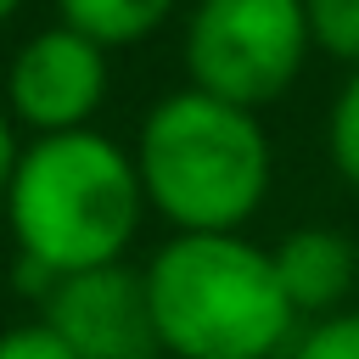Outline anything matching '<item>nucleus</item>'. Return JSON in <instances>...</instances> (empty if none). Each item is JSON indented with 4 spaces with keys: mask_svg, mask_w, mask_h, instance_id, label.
Here are the masks:
<instances>
[{
    "mask_svg": "<svg viewBox=\"0 0 359 359\" xmlns=\"http://www.w3.org/2000/svg\"><path fill=\"white\" fill-rule=\"evenodd\" d=\"M56 11L73 34L95 39L101 50H118V45H140L146 34H157L174 0H56Z\"/></svg>",
    "mask_w": 359,
    "mask_h": 359,
    "instance_id": "8",
    "label": "nucleus"
},
{
    "mask_svg": "<svg viewBox=\"0 0 359 359\" xmlns=\"http://www.w3.org/2000/svg\"><path fill=\"white\" fill-rule=\"evenodd\" d=\"M140 280L157 348L174 359H275L292 342L275 258L247 236H168Z\"/></svg>",
    "mask_w": 359,
    "mask_h": 359,
    "instance_id": "3",
    "label": "nucleus"
},
{
    "mask_svg": "<svg viewBox=\"0 0 359 359\" xmlns=\"http://www.w3.org/2000/svg\"><path fill=\"white\" fill-rule=\"evenodd\" d=\"M39 320L79 359H157L163 353L157 325H151V303H146V280L129 264L62 275L45 292Z\"/></svg>",
    "mask_w": 359,
    "mask_h": 359,
    "instance_id": "6",
    "label": "nucleus"
},
{
    "mask_svg": "<svg viewBox=\"0 0 359 359\" xmlns=\"http://www.w3.org/2000/svg\"><path fill=\"white\" fill-rule=\"evenodd\" d=\"M309 56L303 0H196L185 22V73L191 90L230 107L280 101Z\"/></svg>",
    "mask_w": 359,
    "mask_h": 359,
    "instance_id": "4",
    "label": "nucleus"
},
{
    "mask_svg": "<svg viewBox=\"0 0 359 359\" xmlns=\"http://www.w3.org/2000/svg\"><path fill=\"white\" fill-rule=\"evenodd\" d=\"M107 50L84 34H73L67 22L39 28L6 67V112L17 129L39 135H67V129H90V118L107 101Z\"/></svg>",
    "mask_w": 359,
    "mask_h": 359,
    "instance_id": "5",
    "label": "nucleus"
},
{
    "mask_svg": "<svg viewBox=\"0 0 359 359\" xmlns=\"http://www.w3.org/2000/svg\"><path fill=\"white\" fill-rule=\"evenodd\" d=\"M292 359H359V309L309 320V331L292 342Z\"/></svg>",
    "mask_w": 359,
    "mask_h": 359,
    "instance_id": "11",
    "label": "nucleus"
},
{
    "mask_svg": "<svg viewBox=\"0 0 359 359\" xmlns=\"http://www.w3.org/2000/svg\"><path fill=\"white\" fill-rule=\"evenodd\" d=\"M303 17H309V45L359 67V0H303Z\"/></svg>",
    "mask_w": 359,
    "mask_h": 359,
    "instance_id": "10",
    "label": "nucleus"
},
{
    "mask_svg": "<svg viewBox=\"0 0 359 359\" xmlns=\"http://www.w3.org/2000/svg\"><path fill=\"white\" fill-rule=\"evenodd\" d=\"M269 258L297 320L342 314L348 292L359 286V241L337 224H297L269 247Z\"/></svg>",
    "mask_w": 359,
    "mask_h": 359,
    "instance_id": "7",
    "label": "nucleus"
},
{
    "mask_svg": "<svg viewBox=\"0 0 359 359\" xmlns=\"http://www.w3.org/2000/svg\"><path fill=\"white\" fill-rule=\"evenodd\" d=\"M0 359H79L45 320H22L0 331Z\"/></svg>",
    "mask_w": 359,
    "mask_h": 359,
    "instance_id": "12",
    "label": "nucleus"
},
{
    "mask_svg": "<svg viewBox=\"0 0 359 359\" xmlns=\"http://www.w3.org/2000/svg\"><path fill=\"white\" fill-rule=\"evenodd\" d=\"M17 163H22V135H17L11 112L0 107V202H6V191H11V174H17Z\"/></svg>",
    "mask_w": 359,
    "mask_h": 359,
    "instance_id": "13",
    "label": "nucleus"
},
{
    "mask_svg": "<svg viewBox=\"0 0 359 359\" xmlns=\"http://www.w3.org/2000/svg\"><path fill=\"white\" fill-rule=\"evenodd\" d=\"M269 135L258 112L202 90L163 95L135 135V174L146 208L174 236H241L269 196Z\"/></svg>",
    "mask_w": 359,
    "mask_h": 359,
    "instance_id": "2",
    "label": "nucleus"
},
{
    "mask_svg": "<svg viewBox=\"0 0 359 359\" xmlns=\"http://www.w3.org/2000/svg\"><path fill=\"white\" fill-rule=\"evenodd\" d=\"M325 151H331V168L342 174V185L359 191V67L342 79V90H337V101H331Z\"/></svg>",
    "mask_w": 359,
    "mask_h": 359,
    "instance_id": "9",
    "label": "nucleus"
},
{
    "mask_svg": "<svg viewBox=\"0 0 359 359\" xmlns=\"http://www.w3.org/2000/svg\"><path fill=\"white\" fill-rule=\"evenodd\" d=\"M0 208L17 258L62 280L123 264L146 213V191L135 174V151H123L101 129H67L22 146Z\"/></svg>",
    "mask_w": 359,
    "mask_h": 359,
    "instance_id": "1",
    "label": "nucleus"
},
{
    "mask_svg": "<svg viewBox=\"0 0 359 359\" xmlns=\"http://www.w3.org/2000/svg\"><path fill=\"white\" fill-rule=\"evenodd\" d=\"M17 6H22V0H0V22H6V17H17Z\"/></svg>",
    "mask_w": 359,
    "mask_h": 359,
    "instance_id": "14",
    "label": "nucleus"
}]
</instances>
